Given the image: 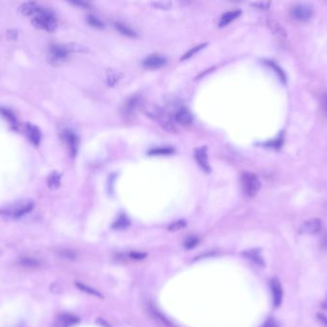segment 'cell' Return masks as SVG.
<instances>
[{
    "label": "cell",
    "instance_id": "f35d334b",
    "mask_svg": "<svg viewBox=\"0 0 327 327\" xmlns=\"http://www.w3.org/2000/svg\"><path fill=\"white\" fill-rule=\"evenodd\" d=\"M321 246L323 249H327V234L323 237V239L321 241Z\"/></svg>",
    "mask_w": 327,
    "mask_h": 327
},
{
    "label": "cell",
    "instance_id": "44dd1931",
    "mask_svg": "<svg viewBox=\"0 0 327 327\" xmlns=\"http://www.w3.org/2000/svg\"><path fill=\"white\" fill-rule=\"evenodd\" d=\"M0 114H1V116H2L5 120H7V121L10 123V125H11L12 127H14L15 128L18 127V120H17V117H16V115H15L10 109H0Z\"/></svg>",
    "mask_w": 327,
    "mask_h": 327
},
{
    "label": "cell",
    "instance_id": "6da1fadb",
    "mask_svg": "<svg viewBox=\"0 0 327 327\" xmlns=\"http://www.w3.org/2000/svg\"><path fill=\"white\" fill-rule=\"evenodd\" d=\"M31 18L32 24L36 29L53 33L57 28V20L54 17V13L48 9L41 7L36 15Z\"/></svg>",
    "mask_w": 327,
    "mask_h": 327
},
{
    "label": "cell",
    "instance_id": "7a4b0ae2",
    "mask_svg": "<svg viewBox=\"0 0 327 327\" xmlns=\"http://www.w3.org/2000/svg\"><path fill=\"white\" fill-rule=\"evenodd\" d=\"M70 54L71 52L67 48L66 44H53L49 48L47 59L50 64L60 66L68 60Z\"/></svg>",
    "mask_w": 327,
    "mask_h": 327
},
{
    "label": "cell",
    "instance_id": "8fae6325",
    "mask_svg": "<svg viewBox=\"0 0 327 327\" xmlns=\"http://www.w3.org/2000/svg\"><path fill=\"white\" fill-rule=\"evenodd\" d=\"M147 310L150 314V316L155 320L157 321L158 323H160L162 326L165 327H175V326L172 324L171 321H169L163 313L157 308L154 304L152 303H148L147 304Z\"/></svg>",
    "mask_w": 327,
    "mask_h": 327
},
{
    "label": "cell",
    "instance_id": "1f68e13d",
    "mask_svg": "<svg viewBox=\"0 0 327 327\" xmlns=\"http://www.w3.org/2000/svg\"><path fill=\"white\" fill-rule=\"evenodd\" d=\"M187 226V223L185 220H179V221H176L172 224H170L168 226V231H171V232H175V231H178V230H181L183 228H185Z\"/></svg>",
    "mask_w": 327,
    "mask_h": 327
},
{
    "label": "cell",
    "instance_id": "ab89813d",
    "mask_svg": "<svg viewBox=\"0 0 327 327\" xmlns=\"http://www.w3.org/2000/svg\"><path fill=\"white\" fill-rule=\"evenodd\" d=\"M319 317V319H320V321L326 326V327H327V316H325V315H319L318 316Z\"/></svg>",
    "mask_w": 327,
    "mask_h": 327
},
{
    "label": "cell",
    "instance_id": "5bb4252c",
    "mask_svg": "<svg viewBox=\"0 0 327 327\" xmlns=\"http://www.w3.org/2000/svg\"><path fill=\"white\" fill-rule=\"evenodd\" d=\"M41 8V6H39L37 3L34 2V1H30V2H25L23 4H21L19 6V13L25 17H29V18H33L36 13L39 11V9Z\"/></svg>",
    "mask_w": 327,
    "mask_h": 327
},
{
    "label": "cell",
    "instance_id": "d4e9b609",
    "mask_svg": "<svg viewBox=\"0 0 327 327\" xmlns=\"http://www.w3.org/2000/svg\"><path fill=\"white\" fill-rule=\"evenodd\" d=\"M60 178H61V176L58 172L54 171L53 173H51V175L48 178V186L51 189L58 188L59 185H60Z\"/></svg>",
    "mask_w": 327,
    "mask_h": 327
},
{
    "label": "cell",
    "instance_id": "83f0119b",
    "mask_svg": "<svg viewBox=\"0 0 327 327\" xmlns=\"http://www.w3.org/2000/svg\"><path fill=\"white\" fill-rule=\"evenodd\" d=\"M76 285H77V287H78L80 290L83 291V292H85V293H87V294H89V295L95 296V297H100V298L102 297V294H101L99 291H97L96 289H94V288H91V287L87 286V285H85V284H83V283L77 282Z\"/></svg>",
    "mask_w": 327,
    "mask_h": 327
},
{
    "label": "cell",
    "instance_id": "ac0fdd59",
    "mask_svg": "<svg viewBox=\"0 0 327 327\" xmlns=\"http://www.w3.org/2000/svg\"><path fill=\"white\" fill-rule=\"evenodd\" d=\"M114 26H115L116 30H117L119 33H121L123 36H127V37H131V38H133V37H137V36H138L137 33H136L132 28H130V27H129L128 25H127V24H124V23H122V22H115V23H114Z\"/></svg>",
    "mask_w": 327,
    "mask_h": 327
},
{
    "label": "cell",
    "instance_id": "f546056e",
    "mask_svg": "<svg viewBox=\"0 0 327 327\" xmlns=\"http://www.w3.org/2000/svg\"><path fill=\"white\" fill-rule=\"evenodd\" d=\"M20 264L25 267L35 268L39 265V261L32 257H22V258H20Z\"/></svg>",
    "mask_w": 327,
    "mask_h": 327
},
{
    "label": "cell",
    "instance_id": "4fadbf2b",
    "mask_svg": "<svg viewBox=\"0 0 327 327\" xmlns=\"http://www.w3.org/2000/svg\"><path fill=\"white\" fill-rule=\"evenodd\" d=\"M25 132L26 135L28 137V139L30 140V142L34 145H37L40 144L41 142V138H42V134L41 131L38 127L32 125V124H27L25 127Z\"/></svg>",
    "mask_w": 327,
    "mask_h": 327
},
{
    "label": "cell",
    "instance_id": "5b68a950",
    "mask_svg": "<svg viewBox=\"0 0 327 327\" xmlns=\"http://www.w3.org/2000/svg\"><path fill=\"white\" fill-rule=\"evenodd\" d=\"M290 16L298 21H306L313 16L312 8L305 4H299L294 6L290 11Z\"/></svg>",
    "mask_w": 327,
    "mask_h": 327
},
{
    "label": "cell",
    "instance_id": "8992f818",
    "mask_svg": "<svg viewBox=\"0 0 327 327\" xmlns=\"http://www.w3.org/2000/svg\"><path fill=\"white\" fill-rule=\"evenodd\" d=\"M61 137L68 146L70 154L72 155L73 157H75L77 155L78 147H79V138H78V136L75 134V132L72 130L64 129L61 132Z\"/></svg>",
    "mask_w": 327,
    "mask_h": 327
},
{
    "label": "cell",
    "instance_id": "74e56055",
    "mask_svg": "<svg viewBox=\"0 0 327 327\" xmlns=\"http://www.w3.org/2000/svg\"><path fill=\"white\" fill-rule=\"evenodd\" d=\"M322 106H323V109L325 110V112L327 114V93L325 94L322 98Z\"/></svg>",
    "mask_w": 327,
    "mask_h": 327
},
{
    "label": "cell",
    "instance_id": "277c9868",
    "mask_svg": "<svg viewBox=\"0 0 327 327\" xmlns=\"http://www.w3.org/2000/svg\"><path fill=\"white\" fill-rule=\"evenodd\" d=\"M143 108V99L140 96H134L128 99L125 103L122 113L125 118H133Z\"/></svg>",
    "mask_w": 327,
    "mask_h": 327
},
{
    "label": "cell",
    "instance_id": "4dcf8cb0",
    "mask_svg": "<svg viewBox=\"0 0 327 327\" xmlns=\"http://www.w3.org/2000/svg\"><path fill=\"white\" fill-rule=\"evenodd\" d=\"M199 243V239L196 237V236H190L189 238L186 239L185 243H184V246L186 249H192L194 247L197 246V244Z\"/></svg>",
    "mask_w": 327,
    "mask_h": 327
},
{
    "label": "cell",
    "instance_id": "60d3db41",
    "mask_svg": "<svg viewBox=\"0 0 327 327\" xmlns=\"http://www.w3.org/2000/svg\"><path fill=\"white\" fill-rule=\"evenodd\" d=\"M324 307H325V308L327 309V300H326V301H325V302H324Z\"/></svg>",
    "mask_w": 327,
    "mask_h": 327
},
{
    "label": "cell",
    "instance_id": "d6986e66",
    "mask_svg": "<svg viewBox=\"0 0 327 327\" xmlns=\"http://www.w3.org/2000/svg\"><path fill=\"white\" fill-rule=\"evenodd\" d=\"M122 78H123V73L114 69H110L107 73V83L109 87H113L120 82Z\"/></svg>",
    "mask_w": 327,
    "mask_h": 327
},
{
    "label": "cell",
    "instance_id": "4316f807",
    "mask_svg": "<svg viewBox=\"0 0 327 327\" xmlns=\"http://www.w3.org/2000/svg\"><path fill=\"white\" fill-rule=\"evenodd\" d=\"M86 20H87V23L94 28H97V29L105 28V23L102 20H100L97 17L93 16V15H89L86 18Z\"/></svg>",
    "mask_w": 327,
    "mask_h": 327
},
{
    "label": "cell",
    "instance_id": "d6a6232c",
    "mask_svg": "<svg viewBox=\"0 0 327 327\" xmlns=\"http://www.w3.org/2000/svg\"><path fill=\"white\" fill-rule=\"evenodd\" d=\"M266 63H268V65H270L271 67H272V69L276 72V74L280 77V79L282 80V81H285V75H284V73H283V71L274 63V62H272V61H266Z\"/></svg>",
    "mask_w": 327,
    "mask_h": 327
},
{
    "label": "cell",
    "instance_id": "ba28073f",
    "mask_svg": "<svg viewBox=\"0 0 327 327\" xmlns=\"http://www.w3.org/2000/svg\"><path fill=\"white\" fill-rule=\"evenodd\" d=\"M166 58L161 54H150L143 61V66L149 70H157L166 64Z\"/></svg>",
    "mask_w": 327,
    "mask_h": 327
},
{
    "label": "cell",
    "instance_id": "9c48e42d",
    "mask_svg": "<svg viewBox=\"0 0 327 327\" xmlns=\"http://www.w3.org/2000/svg\"><path fill=\"white\" fill-rule=\"evenodd\" d=\"M270 287L272 292V304L274 307H278L281 304L283 290L280 281L276 277H272L270 281Z\"/></svg>",
    "mask_w": 327,
    "mask_h": 327
},
{
    "label": "cell",
    "instance_id": "7402d4cb",
    "mask_svg": "<svg viewBox=\"0 0 327 327\" xmlns=\"http://www.w3.org/2000/svg\"><path fill=\"white\" fill-rule=\"evenodd\" d=\"M174 152V149L169 146L154 147L148 151L149 155H169Z\"/></svg>",
    "mask_w": 327,
    "mask_h": 327
},
{
    "label": "cell",
    "instance_id": "9a60e30c",
    "mask_svg": "<svg viewBox=\"0 0 327 327\" xmlns=\"http://www.w3.org/2000/svg\"><path fill=\"white\" fill-rule=\"evenodd\" d=\"M174 120L183 127H187L192 123V116L188 109L180 108L174 114Z\"/></svg>",
    "mask_w": 327,
    "mask_h": 327
},
{
    "label": "cell",
    "instance_id": "f1b7e54d",
    "mask_svg": "<svg viewBox=\"0 0 327 327\" xmlns=\"http://www.w3.org/2000/svg\"><path fill=\"white\" fill-rule=\"evenodd\" d=\"M269 26H270V28L272 29V31L276 34V35H278L279 36H281V37H285L286 36V35H285V31H284V29L275 21V20H270L269 21Z\"/></svg>",
    "mask_w": 327,
    "mask_h": 327
},
{
    "label": "cell",
    "instance_id": "cb8c5ba5",
    "mask_svg": "<svg viewBox=\"0 0 327 327\" xmlns=\"http://www.w3.org/2000/svg\"><path fill=\"white\" fill-rule=\"evenodd\" d=\"M67 48L69 49V51L73 53V52H76V53H86L88 52V48L83 45V44H81V43H67L66 44Z\"/></svg>",
    "mask_w": 327,
    "mask_h": 327
},
{
    "label": "cell",
    "instance_id": "30bf717a",
    "mask_svg": "<svg viewBox=\"0 0 327 327\" xmlns=\"http://www.w3.org/2000/svg\"><path fill=\"white\" fill-rule=\"evenodd\" d=\"M194 157L197 164H199L200 167L206 171L210 172L211 171V166L209 164V156H208V150L206 146L203 147H198L194 151Z\"/></svg>",
    "mask_w": 327,
    "mask_h": 327
},
{
    "label": "cell",
    "instance_id": "d590c367",
    "mask_svg": "<svg viewBox=\"0 0 327 327\" xmlns=\"http://www.w3.org/2000/svg\"><path fill=\"white\" fill-rule=\"evenodd\" d=\"M146 256V254H142V253H137V252H133L130 253V257L133 259H143Z\"/></svg>",
    "mask_w": 327,
    "mask_h": 327
},
{
    "label": "cell",
    "instance_id": "ffe728a7",
    "mask_svg": "<svg viewBox=\"0 0 327 327\" xmlns=\"http://www.w3.org/2000/svg\"><path fill=\"white\" fill-rule=\"evenodd\" d=\"M244 255L249 258L250 260H252L253 262H254L255 264L257 265H260V266H264V260L260 254V252L258 250H249V251H246L244 253Z\"/></svg>",
    "mask_w": 327,
    "mask_h": 327
},
{
    "label": "cell",
    "instance_id": "7c38bea8",
    "mask_svg": "<svg viewBox=\"0 0 327 327\" xmlns=\"http://www.w3.org/2000/svg\"><path fill=\"white\" fill-rule=\"evenodd\" d=\"M80 323V319L70 313H63L59 315L55 322L54 327H71Z\"/></svg>",
    "mask_w": 327,
    "mask_h": 327
},
{
    "label": "cell",
    "instance_id": "2e32d148",
    "mask_svg": "<svg viewBox=\"0 0 327 327\" xmlns=\"http://www.w3.org/2000/svg\"><path fill=\"white\" fill-rule=\"evenodd\" d=\"M322 229V221L320 219H310L301 226V231L306 234H316Z\"/></svg>",
    "mask_w": 327,
    "mask_h": 327
},
{
    "label": "cell",
    "instance_id": "52a82bcc",
    "mask_svg": "<svg viewBox=\"0 0 327 327\" xmlns=\"http://www.w3.org/2000/svg\"><path fill=\"white\" fill-rule=\"evenodd\" d=\"M33 208H34V204L32 202H28V203L24 204L23 206H16L13 209L4 210L1 212V214L14 218H22V217L26 216L27 214H29L30 212H32Z\"/></svg>",
    "mask_w": 327,
    "mask_h": 327
},
{
    "label": "cell",
    "instance_id": "484cf974",
    "mask_svg": "<svg viewBox=\"0 0 327 327\" xmlns=\"http://www.w3.org/2000/svg\"><path fill=\"white\" fill-rule=\"evenodd\" d=\"M206 46H207V43H202L199 45H196L195 47H193L190 51H188L186 54H184V55L181 57V60H186V59L191 58V56H193L194 54H196L198 52H200L202 49H204Z\"/></svg>",
    "mask_w": 327,
    "mask_h": 327
},
{
    "label": "cell",
    "instance_id": "e0dca14e",
    "mask_svg": "<svg viewBox=\"0 0 327 327\" xmlns=\"http://www.w3.org/2000/svg\"><path fill=\"white\" fill-rule=\"evenodd\" d=\"M241 11L240 10H235V11H230L227 12L225 14H223V16L220 18V22H219V27H225L229 24H231L233 21H235L236 18H239L241 16Z\"/></svg>",
    "mask_w": 327,
    "mask_h": 327
},
{
    "label": "cell",
    "instance_id": "603a6c76",
    "mask_svg": "<svg viewBox=\"0 0 327 327\" xmlns=\"http://www.w3.org/2000/svg\"><path fill=\"white\" fill-rule=\"evenodd\" d=\"M130 225V221L127 218V216L122 215L120 218L117 219V221L113 224V228L117 229V230H123L126 229L128 226Z\"/></svg>",
    "mask_w": 327,
    "mask_h": 327
},
{
    "label": "cell",
    "instance_id": "3957f363",
    "mask_svg": "<svg viewBox=\"0 0 327 327\" xmlns=\"http://www.w3.org/2000/svg\"><path fill=\"white\" fill-rule=\"evenodd\" d=\"M241 186L244 194L248 197H254L260 190L261 184L257 176L251 172H244L241 175Z\"/></svg>",
    "mask_w": 327,
    "mask_h": 327
},
{
    "label": "cell",
    "instance_id": "836d02e7",
    "mask_svg": "<svg viewBox=\"0 0 327 327\" xmlns=\"http://www.w3.org/2000/svg\"><path fill=\"white\" fill-rule=\"evenodd\" d=\"M70 1L72 4L79 6V7H82V8H87L89 6V2L88 0H68Z\"/></svg>",
    "mask_w": 327,
    "mask_h": 327
},
{
    "label": "cell",
    "instance_id": "e575fe53",
    "mask_svg": "<svg viewBox=\"0 0 327 327\" xmlns=\"http://www.w3.org/2000/svg\"><path fill=\"white\" fill-rule=\"evenodd\" d=\"M261 327H278V326L273 319H268Z\"/></svg>",
    "mask_w": 327,
    "mask_h": 327
},
{
    "label": "cell",
    "instance_id": "8d00e7d4",
    "mask_svg": "<svg viewBox=\"0 0 327 327\" xmlns=\"http://www.w3.org/2000/svg\"><path fill=\"white\" fill-rule=\"evenodd\" d=\"M7 35H8V37H9L10 39L15 40V39H17V37H18V32L15 31V30H10V31L8 32Z\"/></svg>",
    "mask_w": 327,
    "mask_h": 327
}]
</instances>
